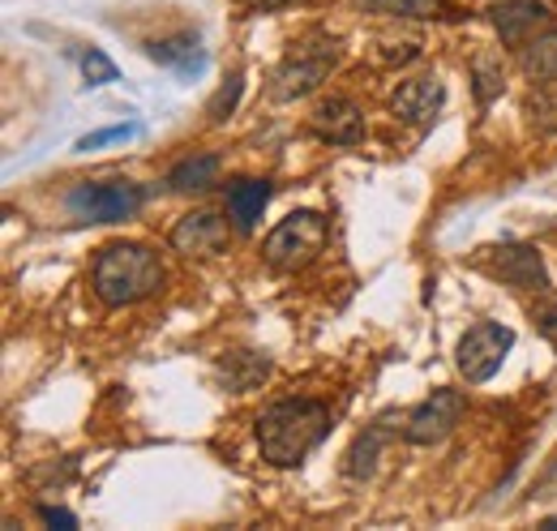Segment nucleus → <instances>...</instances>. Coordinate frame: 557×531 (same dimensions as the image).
Wrapping results in <instances>:
<instances>
[{"label":"nucleus","instance_id":"1","mask_svg":"<svg viewBox=\"0 0 557 531\" xmlns=\"http://www.w3.org/2000/svg\"><path fill=\"white\" fill-rule=\"evenodd\" d=\"M326 433H331V407L318 398H278L258 416L262 459L275 467H300L309 450L322 446Z\"/></svg>","mask_w":557,"mask_h":531},{"label":"nucleus","instance_id":"2","mask_svg":"<svg viewBox=\"0 0 557 531\" xmlns=\"http://www.w3.org/2000/svg\"><path fill=\"white\" fill-rule=\"evenodd\" d=\"M476 266L493 279H502L506 287H515L519 296H528V313H532L536 331L557 347V292L545 274L536 245H493V249L476 254Z\"/></svg>","mask_w":557,"mask_h":531},{"label":"nucleus","instance_id":"3","mask_svg":"<svg viewBox=\"0 0 557 531\" xmlns=\"http://www.w3.org/2000/svg\"><path fill=\"white\" fill-rule=\"evenodd\" d=\"M90 287L108 309H125L138 305L146 296H154L163 287V266L159 254L146 245H129L116 240L108 249H99V258L90 266Z\"/></svg>","mask_w":557,"mask_h":531},{"label":"nucleus","instance_id":"4","mask_svg":"<svg viewBox=\"0 0 557 531\" xmlns=\"http://www.w3.org/2000/svg\"><path fill=\"white\" fill-rule=\"evenodd\" d=\"M326 236H331V227L318 210H292L262 240V258L278 274H296L309 262H318V254L326 249Z\"/></svg>","mask_w":557,"mask_h":531},{"label":"nucleus","instance_id":"5","mask_svg":"<svg viewBox=\"0 0 557 531\" xmlns=\"http://www.w3.org/2000/svg\"><path fill=\"white\" fill-rule=\"evenodd\" d=\"M335 65H339V39H326V35L300 39V44H292V52L278 61L275 77H271V82H275L271 95H275L278 103H292V99L309 95Z\"/></svg>","mask_w":557,"mask_h":531},{"label":"nucleus","instance_id":"6","mask_svg":"<svg viewBox=\"0 0 557 531\" xmlns=\"http://www.w3.org/2000/svg\"><path fill=\"white\" fill-rule=\"evenodd\" d=\"M141 201H146V189L134 181H86L65 198V206L90 223H121L138 214Z\"/></svg>","mask_w":557,"mask_h":531},{"label":"nucleus","instance_id":"7","mask_svg":"<svg viewBox=\"0 0 557 531\" xmlns=\"http://www.w3.org/2000/svg\"><path fill=\"white\" fill-rule=\"evenodd\" d=\"M510 347H515V331L510 326H502V322H476L472 331L459 338L455 365H459V373L472 386H481V382H488L502 369V360H506Z\"/></svg>","mask_w":557,"mask_h":531},{"label":"nucleus","instance_id":"8","mask_svg":"<svg viewBox=\"0 0 557 531\" xmlns=\"http://www.w3.org/2000/svg\"><path fill=\"white\" fill-rule=\"evenodd\" d=\"M463 420V395L459 391H433V395L417 403L404 420V442L408 446H437L455 433V424Z\"/></svg>","mask_w":557,"mask_h":531},{"label":"nucleus","instance_id":"9","mask_svg":"<svg viewBox=\"0 0 557 531\" xmlns=\"http://www.w3.org/2000/svg\"><path fill=\"white\" fill-rule=\"evenodd\" d=\"M227 240H232L227 219H219L214 210H194L172 227V249L185 258H214L227 249Z\"/></svg>","mask_w":557,"mask_h":531},{"label":"nucleus","instance_id":"10","mask_svg":"<svg viewBox=\"0 0 557 531\" xmlns=\"http://www.w3.org/2000/svg\"><path fill=\"white\" fill-rule=\"evenodd\" d=\"M309 129L318 133L322 141H335V146H356V141L364 137V112H360L351 99H344V95H331V99H322V103L313 108Z\"/></svg>","mask_w":557,"mask_h":531},{"label":"nucleus","instance_id":"11","mask_svg":"<svg viewBox=\"0 0 557 531\" xmlns=\"http://www.w3.org/2000/svg\"><path fill=\"white\" fill-rule=\"evenodd\" d=\"M488 13H493V26L506 48H523L532 35H541L549 26V9L541 0H502Z\"/></svg>","mask_w":557,"mask_h":531},{"label":"nucleus","instance_id":"12","mask_svg":"<svg viewBox=\"0 0 557 531\" xmlns=\"http://www.w3.org/2000/svg\"><path fill=\"white\" fill-rule=\"evenodd\" d=\"M442 103H446V86H442L433 73L404 82V86L391 95V112H395L399 121H408V125H429V121L442 112Z\"/></svg>","mask_w":557,"mask_h":531},{"label":"nucleus","instance_id":"13","mask_svg":"<svg viewBox=\"0 0 557 531\" xmlns=\"http://www.w3.org/2000/svg\"><path fill=\"white\" fill-rule=\"evenodd\" d=\"M271 201V185L267 181H232L227 185V219L236 232H253L262 210Z\"/></svg>","mask_w":557,"mask_h":531},{"label":"nucleus","instance_id":"14","mask_svg":"<svg viewBox=\"0 0 557 531\" xmlns=\"http://www.w3.org/2000/svg\"><path fill=\"white\" fill-rule=\"evenodd\" d=\"M519 65L532 82H557V26L549 22L541 35H532L523 48H519Z\"/></svg>","mask_w":557,"mask_h":531},{"label":"nucleus","instance_id":"15","mask_svg":"<svg viewBox=\"0 0 557 531\" xmlns=\"http://www.w3.org/2000/svg\"><path fill=\"white\" fill-rule=\"evenodd\" d=\"M219 176V155H189L168 172V189L176 194H194V189H210Z\"/></svg>","mask_w":557,"mask_h":531},{"label":"nucleus","instance_id":"16","mask_svg":"<svg viewBox=\"0 0 557 531\" xmlns=\"http://www.w3.org/2000/svg\"><path fill=\"white\" fill-rule=\"evenodd\" d=\"M351 4L373 17H450L455 13L446 0H351Z\"/></svg>","mask_w":557,"mask_h":531},{"label":"nucleus","instance_id":"17","mask_svg":"<svg viewBox=\"0 0 557 531\" xmlns=\"http://www.w3.org/2000/svg\"><path fill=\"white\" fill-rule=\"evenodd\" d=\"M267 373H271V360H267V356H258V351H236V356H227V360H223L227 391H249V386H258Z\"/></svg>","mask_w":557,"mask_h":531},{"label":"nucleus","instance_id":"18","mask_svg":"<svg viewBox=\"0 0 557 531\" xmlns=\"http://www.w3.org/2000/svg\"><path fill=\"white\" fill-rule=\"evenodd\" d=\"M472 82H476V103H481V108H488V103L502 95V86H506V82H502V65H497L493 57H481V61L472 65Z\"/></svg>","mask_w":557,"mask_h":531},{"label":"nucleus","instance_id":"19","mask_svg":"<svg viewBox=\"0 0 557 531\" xmlns=\"http://www.w3.org/2000/svg\"><path fill=\"white\" fill-rule=\"evenodd\" d=\"M528 116H532L536 129H557V86L554 82H545V86L528 99Z\"/></svg>","mask_w":557,"mask_h":531},{"label":"nucleus","instance_id":"20","mask_svg":"<svg viewBox=\"0 0 557 531\" xmlns=\"http://www.w3.org/2000/svg\"><path fill=\"white\" fill-rule=\"evenodd\" d=\"M150 57L159 61V65H176V69H189V61L198 57V39H172V44H154L150 48Z\"/></svg>","mask_w":557,"mask_h":531},{"label":"nucleus","instance_id":"21","mask_svg":"<svg viewBox=\"0 0 557 531\" xmlns=\"http://www.w3.org/2000/svg\"><path fill=\"white\" fill-rule=\"evenodd\" d=\"M82 77H86V86H108V82H116V65L99 48H90L82 57Z\"/></svg>","mask_w":557,"mask_h":531},{"label":"nucleus","instance_id":"22","mask_svg":"<svg viewBox=\"0 0 557 531\" xmlns=\"http://www.w3.org/2000/svg\"><path fill=\"white\" fill-rule=\"evenodd\" d=\"M236 99H240V77H232V86H223V90L214 95V103H210V121H223V116L236 108Z\"/></svg>","mask_w":557,"mask_h":531},{"label":"nucleus","instance_id":"23","mask_svg":"<svg viewBox=\"0 0 557 531\" xmlns=\"http://www.w3.org/2000/svg\"><path fill=\"white\" fill-rule=\"evenodd\" d=\"M129 133H134L129 125H116V129L90 133V137H82V141H77V150H95V146H108V141H125Z\"/></svg>","mask_w":557,"mask_h":531},{"label":"nucleus","instance_id":"24","mask_svg":"<svg viewBox=\"0 0 557 531\" xmlns=\"http://www.w3.org/2000/svg\"><path fill=\"white\" fill-rule=\"evenodd\" d=\"M39 519L52 523V528H77V519H73L70 510H57V506H39Z\"/></svg>","mask_w":557,"mask_h":531},{"label":"nucleus","instance_id":"25","mask_svg":"<svg viewBox=\"0 0 557 531\" xmlns=\"http://www.w3.org/2000/svg\"><path fill=\"white\" fill-rule=\"evenodd\" d=\"M240 4H253V9H278V4H292V0H240Z\"/></svg>","mask_w":557,"mask_h":531},{"label":"nucleus","instance_id":"26","mask_svg":"<svg viewBox=\"0 0 557 531\" xmlns=\"http://www.w3.org/2000/svg\"><path fill=\"white\" fill-rule=\"evenodd\" d=\"M545 528H549V531H557V519H545Z\"/></svg>","mask_w":557,"mask_h":531}]
</instances>
